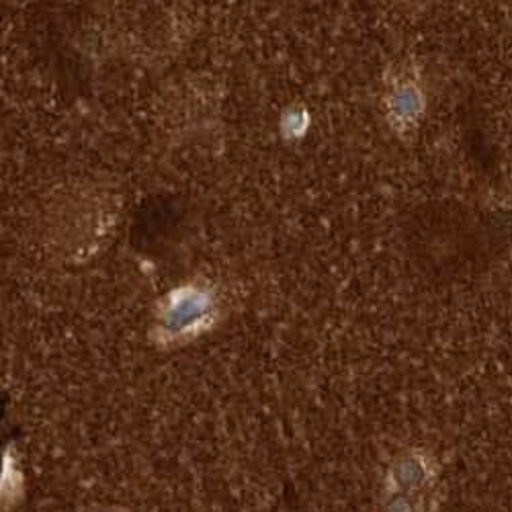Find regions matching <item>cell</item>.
<instances>
[{
    "label": "cell",
    "mask_w": 512,
    "mask_h": 512,
    "mask_svg": "<svg viewBox=\"0 0 512 512\" xmlns=\"http://www.w3.org/2000/svg\"><path fill=\"white\" fill-rule=\"evenodd\" d=\"M166 310H170V312H181V316H164V318H160L162 320V334H164V338L168 336V338H173V340H177V338H181V336H185V334H197L201 328H203V324H205V320L209 318L207 314H209V302H207V297L203 295V293H193V291H189V293H177L175 295V300H170L168 304H166Z\"/></svg>",
    "instance_id": "obj_1"
}]
</instances>
